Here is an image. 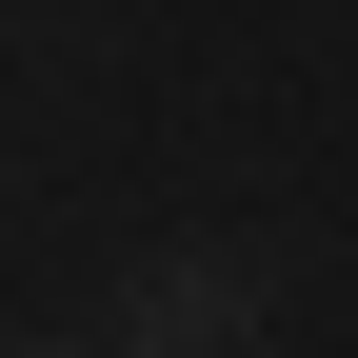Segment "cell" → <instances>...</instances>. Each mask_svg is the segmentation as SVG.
<instances>
[{"instance_id":"cell-3","label":"cell","mask_w":358,"mask_h":358,"mask_svg":"<svg viewBox=\"0 0 358 358\" xmlns=\"http://www.w3.org/2000/svg\"><path fill=\"white\" fill-rule=\"evenodd\" d=\"M0 40H20V0H0Z\"/></svg>"},{"instance_id":"cell-1","label":"cell","mask_w":358,"mask_h":358,"mask_svg":"<svg viewBox=\"0 0 358 358\" xmlns=\"http://www.w3.org/2000/svg\"><path fill=\"white\" fill-rule=\"evenodd\" d=\"M259 319H279V259H259V239H159L140 279L100 299V338H120V358H239Z\"/></svg>"},{"instance_id":"cell-2","label":"cell","mask_w":358,"mask_h":358,"mask_svg":"<svg viewBox=\"0 0 358 358\" xmlns=\"http://www.w3.org/2000/svg\"><path fill=\"white\" fill-rule=\"evenodd\" d=\"M20 358H120V338H20Z\"/></svg>"}]
</instances>
